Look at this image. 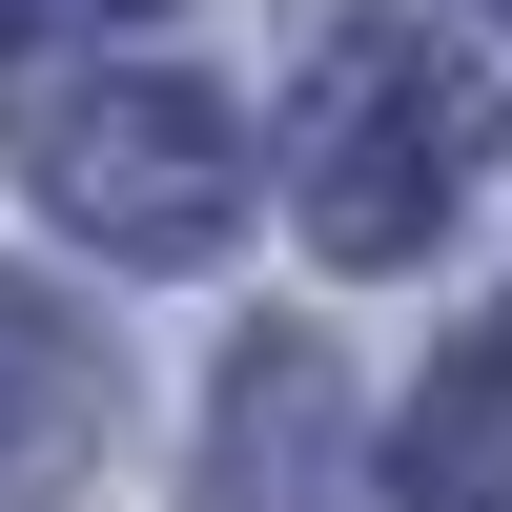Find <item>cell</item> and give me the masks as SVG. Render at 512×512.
<instances>
[{"mask_svg":"<svg viewBox=\"0 0 512 512\" xmlns=\"http://www.w3.org/2000/svg\"><path fill=\"white\" fill-rule=\"evenodd\" d=\"M103 21H144V0H0V62L21 41H103Z\"/></svg>","mask_w":512,"mask_h":512,"instance_id":"obj_5","label":"cell"},{"mask_svg":"<svg viewBox=\"0 0 512 512\" xmlns=\"http://www.w3.org/2000/svg\"><path fill=\"white\" fill-rule=\"evenodd\" d=\"M82 410H103V369H82V328L41 308V287H0V492H62Z\"/></svg>","mask_w":512,"mask_h":512,"instance_id":"obj_4","label":"cell"},{"mask_svg":"<svg viewBox=\"0 0 512 512\" xmlns=\"http://www.w3.org/2000/svg\"><path fill=\"white\" fill-rule=\"evenodd\" d=\"M390 512H512V308L431 349V390H410V451H390Z\"/></svg>","mask_w":512,"mask_h":512,"instance_id":"obj_3","label":"cell"},{"mask_svg":"<svg viewBox=\"0 0 512 512\" xmlns=\"http://www.w3.org/2000/svg\"><path fill=\"white\" fill-rule=\"evenodd\" d=\"M472 164H492V62L431 21H349L308 62V103H287V226L328 267H410L472 205Z\"/></svg>","mask_w":512,"mask_h":512,"instance_id":"obj_1","label":"cell"},{"mask_svg":"<svg viewBox=\"0 0 512 512\" xmlns=\"http://www.w3.org/2000/svg\"><path fill=\"white\" fill-rule=\"evenodd\" d=\"M41 205H62L82 246H123V267H205L246 205V123L205 103V82H82L62 123H41Z\"/></svg>","mask_w":512,"mask_h":512,"instance_id":"obj_2","label":"cell"}]
</instances>
